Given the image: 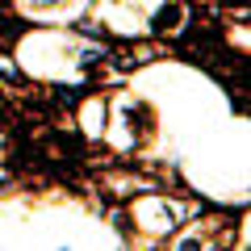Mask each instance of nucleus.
<instances>
[{
  "label": "nucleus",
  "mask_w": 251,
  "mask_h": 251,
  "mask_svg": "<svg viewBox=\"0 0 251 251\" xmlns=\"http://www.w3.org/2000/svg\"><path fill=\"white\" fill-rule=\"evenodd\" d=\"M34 4H63V0H34Z\"/></svg>",
  "instance_id": "2"
},
{
  "label": "nucleus",
  "mask_w": 251,
  "mask_h": 251,
  "mask_svg": "<svg viewBox=\"0 0 251 251\" xmlns=\"http://www.w3.org/2000/svg\"><path fill=\"white\" fill-rule=\"evenodd\" d=\"M180 17H184V9H180V4H163V9L155 13V29H172Z\"/></svg>",
  "instance_id": "1"
}]
</instances>
